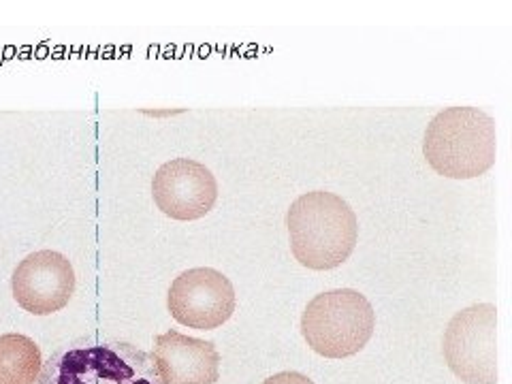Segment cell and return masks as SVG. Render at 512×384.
Segmentation results:
<instances>
[{"label": "cell", "instance_id": "cell-1", "mask_svg": "<svg viewBox=\"0 0 512 384\" xmlns=\"http://www.w3.org/2000/svg\"><path fill=\"white\" fill-rule=\"evenodd\" d=\"M295 259L308 269L329 271L350 259L359 239V222L352 207L325 190L306 192L286 214Z\"/></svg>", "mask_w": 512, "mask_h": 384}, {"label": "cell", "instance_id": "cell-2", "mask_svg": "<svg viewBox=\"0 0 512 384\" xmlns=\"http://www.w3.org/2000/svg\"><path fill=\"white\" fill-rule=\"evenodd\" d=\"M498 152L495 122L483 109L448 107L429 122L423 154L429 167L451 180L485 175Z\"/></svg>", "mask_w": 512, "mask_h": 384}, {"label": "cell", "instance_id": "cell-3", "mask_svg": "<svg viewBox=\"0 0 512 384\" xmlns=\"http://www.w3.org/2000/svg\"><path fill=\"white\" fill-rule=\"evenodd\" d=\"M37 384H163L141 348L101 338H79L58 348L41 367Z\"/></svg>", "mask_w": 512, "mask_h": 384}, {"label": "cell", "instance_id": "cell-4", "mask_svg": "<svg viewBox=\"0 0 512 384\" xmlns=\"http://www.w3.org/2000/svg\"><path fill=\"white\" fill-rule=\"evenodd\" d=\"M376 312L372 303L352 288H335L316 295L301 314V335L320 357L346 359L372 340Z\"/></svg>", "mask_w": 512, "mask_h": 384}, {"label": "cell", "instance_id": "cell-5", "mask_svg": "<svg viewBox=\"0 0 512 384\" xmlns=\"http://www.w3.org/2000/svg\"><path fill=\"white\" fill-rule=\"evenodd\" d=\"M498 310L491 303H476L453 316L444 333V359L451 372L466 384L498 382L495 348Z\"/></svg>", "mask_w": 512, "mask_h": 384}, {"label": "cell", "instance_id": "cell-6", "mask_svg": "<svg viewBox=\"0 0 512 384\" xmlns=\"http://www.w3.org/2000/svg\"><path fill=\"white\" fill-rule=\"evenodd\" d=\"M235 288L231 280L212 267H195L173 280L167 308L180 325L212 331L235 312Z\"/></svg>", "mask_w": 512, "mask_h": 384}, {"label": "cell", "instance_id": "cell-7", "mask_svg": "<svg viewBox=\"0 0 512 384\" xmlns=\"http://www.w3.org/2000/svg\"><path fill=\"white\" fill-rule=\"evenodd\" d=\"M11 291L18 306L35 316L60 312L75 293V271L67 256L54 250L28 254L15 267Z\"/></svg>", "mask_w": 512, "mask_h": 384}, {"label": "cell", "instance_id": "cell-8", "mask_svg": "<svg viewBox=\"0 0 512 384\" xmlns=\"http://www.w3.org/2000/svg\"><path fill=\"white\" fill-rule=\"evenodd\" d=\"M152 197L158 210L173 220H199L214 210L218 182L197 160L173 158L156 171Z\"/></svg>", "mask_w": 512, "mask_h": 384}, {"label": "cell", "instance_id": "cell-9", "mask_svg": "<svg viewBox=\"0 0 512 384\" xmlns=\"http://www.w3.org/2000/svg\"><path fill=\"white\" fill-rule=\"evenodd\" d=\"M152 361L163 384H216L220 355L214 342L167 331L154 338Z\"/></svg>", "mask_w": 512, "mask_h": 384}, {"label": "cell", "instance_id": "cell-10", "mask_svg": "<svg viewBox=\"0 0 512 384\" xmlns=\"http://www.w3.org/2000/svg\"><path fill=\"white\" fill-rule=\"evenodd\" d=\"M43 357L26 335H0V384H37Z\"/></svg>", "mask_w": 512, "mask_h": 384}, {"label": "cell", "instance_id": "cell-11", "mask_svg": "<svg viewBox=\"0 0 512 384\" xmlns=\"http://www.w3.org/2000/svg\"><path fill=\"white\" fill-rule=\"evenodd\" d=\"M263 384H314V382L299 372H280L276 376L267 378Z\"/></svg>", "mask_w": 512, "mask_h": 384}]
</instances>
